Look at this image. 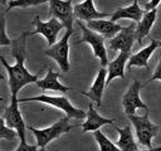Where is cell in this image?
I'll return each mask as SVG.
<instances>
[{"label":"cell","mask_w":161,"mask_h":151,"mask_svg":"<svg viewBox=\"0 0 161 151\" xmlns=\"http://www.w3.org/2000/svg\"><path fill=\"white\" fill-rule=\"evenodd\" d=\"M140 89H141V82L133 81V83L130 86L127 92L123 94L122 104L125 108V113L127 116L135 115L136 109H138V108H142L143 111H148L147 106L142 102V99L140 97Z\"/></svg>","instance_id":"11"},{"label":"cell","mask_w":161,"mask_h":151,"mask_svg":"<svg viewBox=\"0 0 161 151\" xmlns=\"http://www.w3.org/2000/svg\"><path fill=\"white\" fill-rule=\"evenodd\" d=\"M39 147L36 145H29L26 141H20V145L14 151H38Z\"/></svg>","instance_id":"26"},{"label":"cell","mask_w":161,"mask_h":151,"mask_svg":"<svg viewBox=\"0 0 161 151\" xmlns=\"http://www.w3.org/2000/svg\"><path fill=\"white\" fill-rule=\"evenodd\" d=\"M160 47H161V42H160Z\"/></svg>","instance_id":"34"},{"label":"cell","mask_w":161,"mask_h":151,"mask_svg":"<svg viewBox=\"0 0 161 151\" xmlns=\"http://www.w3.org/2000/svg\"><path fill=\"white\" fill-rule=\"evenodd\" d=\"M74 31L72 30H67L65 34L63 35V38L55 43L53 47H49L44 53L45 55L53 58L57 64L59 65L60 70L63 72H69L70 69V64H69V39L70 35Z\"/></svg>","instance_id":"6"},{"label":"cell","mask_w":161,"mask_h":151,"mask_svg":"<svg viewBox=\"0 0 161 151\" xmlns=\"http://www.w3.org/2000/svg\"><path fill=\"white\" fill-rule=\"evenodd\" d=\"M106 79H107V69L104 67H101V69L98 70L96 79L93 82V84L91 86L89 91L88 92H83V91L80 92L83 96L91 98L97 104V107L102 106V96H103V91L106 88Z\"/></svg>","instance_id":"13"},{"label":"cell","mask_w":161,"mask_h":151,"mask_svg":"<svg viewBox=\"0 0 161 151\" xmlns=\"http://www.w3.org/2000/svg\"><path fill=\"white\" fill-rule=\"evenodd\" d=\"M69 120L70 118L68 116H65V117H62L55 123H53L52 126L42 128V130L34 128L31 126H28V128L30 131H33V133L35 136V140H36V146L38 147H45L50 141H53V140L60 137L62 135L69 132L74 127L73 125L69 123Z\"/></svg>","instance_id":"2"},{"label":"cell","mask_w":161,"mask_h":151,"mask_svg":"<svg viewBox=\"0 0 161 151\" xmlns=\"http://www.w3.org/2000/svg\"><path fill=\"white\" fill-rule=\"evenodd\" d=\"M19 98L18 97H10V104L5 108L4 112V120L8 125V127L13 128L16 131L20 141H26L25 140V130L26 125L23 120L21 112L19 109Z\"/></svg>","instance_id":"7"},{"label":"cell","mask_w":161,"mask_h":151,"mask_svg":"<svg viewBox=\"0 0 161 151\" xmlns=\"http://www.w3.org/2000/svg\"><path fill=\"white\" fill-rule=\"evenodd\" d=\"M8 1H9V0H0V4H1V5H6Z\"/></svg>","instance_id":"30"},{"label":"cell","mask_w":161,"mask_h":151,"mask_svg":"<svg viewBox=\"0 0 161 151\" xmlns=\"http://www.w3.org/2000/svg\"><path fill=\"white\" fill-rule=\"evenodd\" d=\"M16 131L8 127L4 117H0V140H8V141H13L16 137Z\"/></svg>","instance_id":"24"},{"label":"cell","mask_w":161,"mask_h":151,"mask_svg":"<svg viewBox=\"0 0 161 151\" xmlns=\"http://www.w3.org/2000/svg\"><path fill=\"white\" fill-rule=\"evenodd\" d=\"M74 10V18L78 19L79 21H91V20H97V19H103L107 16H111L112 14L108 13H102L98 11L94 6L93 0H84L83 3L75 4L73 6Z\"/></svg>","instance_id":"12"},{"label":"cell","mask_w":161,"mask_h":151,"mask_svg":"<svg viewBox=\"0 0 161 151\" xmlns=\"http://www.w3.org/2000/svg\"><path fill=\"white\" fill-rule=\"evenodd\" d=\"M140 151H161V146H158V147H151V148H145V150H140Z\"/></svg>","instance_id":"29"},{"label":"cell","mask_w":161,"mask_h":151,"mask_svg":"<svg viewBox=\"0 0 161 151\" xmlns=\"http://www.w3.org/2000/svg\"><path fill=\"white\" fill-rule=\"evenodd\" d=\"M114 128L118 132V140L116 145L121 151H140L130 126H125L123 128L114 126Z\"/></svg>","instance_id":"21"},{"label":"cell","mask_w":161,"mask_h":151,"mask_svg":"<svg viewBox=\"0 0 161 151\" xmlns=\"http://www.w3.org/2000/svg\"><path fill=\"white\" fill-rule=\"evenodd\" d=\"M93 135H94V138L99 146V151H121L117 147V145H114L102 131L97 130L93 132Z\"/></svg>","instance_id":"22"},{"label":"cell","mask_w":161,"mask_h":151,"mask_svg":"<svg viewBox=\"0 0 161 151\" xmlns=\"http://www.w3.org/2000/svg\"><path fill=\"white\" fill-rule=\"evenodd\" d=\"M128 120L132 122L135 131H136V136L138 142L147 147L151 148V140L157 136L158 133V126L152 123L150 121L148 117V111H145L143 116H136V115H130Z\"/></svg>","instance_id":"5"},{"label":"cell","mask_w":161,"mask_h":151,"mask_svg":"<svg viewBox=\"0 0 161 151\" xmlns=\"http://www.w3.org/2000/svg\"><path fill=\"white\" fill-rule=\"evenodd\" d=\"M28 101H38V102H43L47 104H50L53 107H57L59 109H62L63 112H65V115L69 118H75V120H82L87 117V113L83 109L75 108L70 101L64 97V96H48V94H40L36 97H29V98H20L19 102H28Z\"/></svg>","instance_id":"4"},{"label":"cell","mask_w":161,"mask_h":151,"mask_svg":"<svg viewBox=\"0 0 161 151\" xmlns=\"http://www.w3.org/2000/svg\"><path fill=\"white\" fill-rule=\"evenodd\" d=\"M86 26L89 28L91 30L101 34L103 38H107V39H112L114 35H117L123 29V26L118 25L117 23H113L111 20H104V19L91 20L87 23Z\"/></svg>","instance_id":"16"},{"label":"cell","mask_w":161,"mask_h":151,"mask_svg":"<svg viewBox=\"0 0 161 151\" xmlns=\"http://www.w3.org/2000/svg\"><path fill=\"white\" fill-rule=\"evenodd\" d=\"M29 35V33H23L19 38H16L15 40H13L11 43V53L13 57L15 58L16 63L14 65L8 64V62L5 60V58L3 55H0V62L1 64L5 67V69L8 70L9 74V88H10V93L13 97H18L19 91L25 87L26 84L30 83H36L39 81L38 74H31L24 65V60L26 57V36Z\"/></svg>","instance_id":"1"},{"label":"cell","mask_w":161,"mask_h":151,"mask_svg":"<svg viewBox=\"0 0 161 151\" xmlns=\"http://www.w3.org/2000/svg\"><path fill=\"white\" fill-rule=\"evenodd\" d=\"M59 73L54 72L52 67L48 68L47 70V74L43 79H39L35 84L43 89V91H54V92H62V93H65L68 91H70L72 88L70 87H67L64 84H62L59 81Z\"/></svg>","instance_id":"18"},{"label":"cell","mask_w":161,"mask_h":151,"mask_svg":"<svg viewBox=\"0 0 161 151\" xmlns=\"http://www.w3.org/2000/svg\"><path fill=\"white\" fill-rule=\"evenodd\" d=\"M3 99H4V98H3V97H0V101H3Z\"/></svg>","instance_id":"33"},{"label":"cell","mask_w":161,"mask_h":151,"mask_svg":"<svg viewBox=\"0 0 161 151\" xmlns=\"http://www.w3.org/2000/svg\"><path fill=\"white\" fill-rule=\"evenodd\" d=\"M33 24L35 26V30L29 33L30 35H34V34H42L45 39H47V43L49 47H53L57 42V36H58V33L64 28V25L55 18H52L50 20L48 21H42L39 15H35L34 19H33Z\"/></svg>","instance_id":"9"},{"label":"cell","mask_w":161,"mask_h":151,"mask_svg":"<svg viewBox=\"0 0 161 151\" xmlns=\"http://www.w3.org/2000/svg\"><path fill=\"white\" fill-rule=\"evenodd\" d=\"M5 13H0V47L3 45H11L13 40L8 36L5 30Z\"/></svg>","instance_id":"25"},{"label":"cell","mask_w":161,"mask_h":151,"mask_svg":"<svg viewBox=\"0 0 161 151\" xmlns=\"http://www.w3.org/2000/svg\"><path fill=\"white\" fill-rule=\"evenodd\" d=\"M49 0H11L8 5V10L13 8H29V6H36L40 4H45ZM6 10V11H8Z\"/></svg>","instance_id":"23"},{"label":"cell","mask_w":161,"mask_h":151,"mask_svg":"<svg viewBox=\"0 0 161 151\" xmlns=\"http://www.w3.org/2000/svg\"><path fill=\"white\" fill-rule=\"evenodd\" d=\"M77 24L82 30V38H80V40L77 42V44L88 43L93 49V55L96 58H98L101 60V65L106 68L109 62H108V57H107V47H106L104 38L101 34L87 28L82 21L77 20Z\"/></svg>","instance_id":"3"},{"label":"cell","mask_w":161,"mask_h":151,"mask_svg":"<svg viewBox=\"0 0 161 151\" xmlns=\"http://www.w3.org/2000/svg\"><path fill=\"white\" fill-rule=\"evenodd\" d=\"M131 57V53L121 52L112 62L107 65V79H106V87L109 86L111 81L114 78H125V68Z\"/></svg>","instance_id":"14"},{"label":"cell","mask_w":161,"mask_h":151,"mask_svg":"<svg viewBox=\"0 0 161 151\" xmlns=\"http://www.w3.org/2000/svg\"><path fill=\"white\" fill-rule=\"evenodd\" d=\"M3 79H4V76H3V74H0V81H3Z\"/></svg>","instance_id":"32"},{"label":"cell","mask_w":161,"mask_h":151,"mask_svg":"<svg viewBox=\"0 0 161 151\" xmlns=\"http://www.w3.org/2000/svg\"><path fill=\"white\" fill-rule=\"evenodd\" d=\"M157 47H160V42L151 39L150 45L142 48L136 54H131V57L127 62V69H131L132 67H145L148 69V59L152 55L153 50L157 49Z\"/></svg>","instance_id":"17"},{"label":"cell","mask_w":161,"mask_h":151,"mask_svg":"<svg viewBox=\"0 0 161 151\" xmlns=\"http://www.w3.org/2000/svg\"><path fill=\"white\" fill-rule=\"evenodd\" d=\"M145 14V10H142L138 5V1L137 0H133V3L130 5V6H126V8H119L117 9L114 13H112L111 15V21L116 23L117 20L119 19H131L136 23H138L142 16Z\"/></svg>","instance_id":"19"},{"label":"cell","mask_w":161,"mask_h":151,"mask_svg":"<svg viewBox=\"0 0 161 151\" xmlns=\"http://www.w3.org/2000/svg\"><path fill=\"white\" fill-rule=\"evenodd\" d=\"M104 125H113V120L112 118H104L102 117L96 108L93 107V103L89 102L88 103V111H87V117L86 121L82 123V132H94L97 130H99L102 126Z\"/></svg>","instance_id":"15"},{"label":"cell","mask_w":161,"mask_h":151,"mask_svg":"<svg viewBox=\"0 0 161 151\" xmlns=\"http://www.w3.org/2000/svg\"><path fill=\"white\" fill-rule=\"evenodd\" d=\"M156 18H157V9H153V10H150V11H145L142 19L137 23L135 34H136V40L140 45L142 44L143 38L148 35L152 25L155 24Z\"/></svg>","instance_id":"20"},{"label":"cell","mask_w":161,"mask_h":151,"mask_svg":"<svg viewBox=\"0 0 161 151\" xmlns=\"http://www.w3.org/2000/svg\"><path fill=\"white\" fill-rule=\"evenodd\" d=\"M0 151H1V148H0Z\"/></svg>","instance_id":"35"},{"label":"cell","mask_w":161,"mask_h":151,"mask_svg":"<svg viewBox=\"0 0 161 151\" xmlns=\"http://www.w3.org/2000/svg\"><path fill=\"white\" fill-rule=\"evenodd\" d=\"M136 25L135 24H130L128 26H123V29L114 35L112 39L107 40V49L111 52L114 50H121V52H127L131 53L132 45L136 40Z\"/></svg>","instance_id":"10"},{"label":"cell","mask_w":161,"mask_h":151,"mask_svg":"<svg viewBox=\"0 0 161 151\" xmlns=\"http://www.w3.org/2000/svg\"><path fill=\"white\" fill-rule=\"evenodd\" d=\"M161 3V0H150L148 3L145 4V11H150L153 9H157V5Z\"/></svg>","instance_id":"28"},{"label":"cell","mask_w":161,"mask_h":151,"mask_svg":"<svg viewBox=\"0 0 161 151\" xmlns=\"http://www.w3.org/2000/svg\"><path fill=\"white\" fill-rule=\"evenodd\" d=\"M49 10L53 15V18L58 19L67 30L73 29L74 23V10L72 6V0H49Z\"/></svg>","instance_id":"8"},{"label":"cell","mask_w":161,"mask_h":151,"mask_svg":"<svg viewBox=\"0 0 161 151\" xmlns=\"http://www.w3.org/2000/svg\"><path fill=\"white\" fill-rule=\"evenodd\" d=\"M38 151H45V147H39V150Z\"/></svg>","instance_id":"31"},{"label":"cell","mask_w":161,"mask_h":151,"mask_svg":"<svg viewBox=\"0 0 161 151\" xmlns=\"http://www.w3.org/2000/svg\"><path fill=\"white\" fill-rule=\"evenodd\" d=\"M156 79L161 81V53H160V62H158V64H157V67H156V69H155V72H153V74H152L150 82L156 81Z\"/></svg>","instance_id":"27"}]
</instances>
